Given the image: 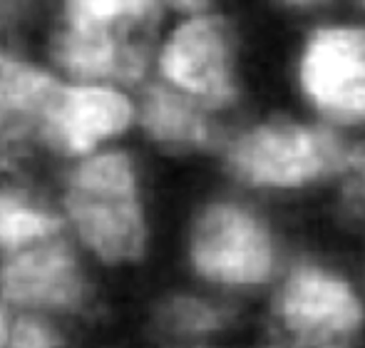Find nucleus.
<instances>
[{
	"label": "nucleus",
	"instance_id": "f257e3e1",
	"mask_svg": "<svg viewBox=\"0 0 365 348\" xmlns=\"http://www.w3.org/2000/svg\"><path fill=\"white\" fill-rule=\"evenodd\" d=\"M53 199L63 232L100 274L140 266L152 247L145 165L130 145H115L58 167Z\"/></svg>",
	"mask_w": 365,
	"mask_h": 348
},
{
	"label": "nucleus",
	"instance_id": "f03ea898",
	"mask_svg": "<svg viewBox=\"0 0 365 348\" xmlns=\"http://www.w3.org/2000/svg\"><path fill=\"white\" fill-rule=\"evenodd\" d=\"M0 301L13 314L77 324L100 314V271L63 234L0 259Z\"/></svg>",
	"mask_w": 365,
	"mask_h": 348
},
{
	"label": "nucleus",
	"instance_id": "7ed1b4c3",
	"mask_svg": "<svg viewBox=\"0 0 365 348\" xmlns=\"http://www.w3.org/2000/svg\"><path fill=\"white\" fill-rule=\"evenodd\" d=\"M152 78L207 110L236 100V40L217 8L164 20L152 48Z\"/></svg>",
	"mask_w": 365,
	"mask_h": 348
},
{
	"label": "nucleus",
	"instance_id": "20e7f679",
	"mask_svg": "<svg viewBox=\"0 0 365 348\" xmlns=\"http://www.w3.org/2000/svg\"><path fill=\"white\" fill-rule=\"evenodd\" d=\"M137 132V90L110 83L60 80L40 125L43 165L65 167L125 145Z\"/></svg>",
	"mask_w": 365,
	"mask_h": 348
},
{
	"label": "nucleus",
	"instance_id": "39448f33",
	"mask_svg": "<svg viewBox=\"0 0 365 348\" xmlns=\"http://www.w3.org/2000/svg\"><path fill=\"white\" fill-rule=\"evenodd\" d=\"M348 152L328 130L298 122H266L241 132L226 147L236 179L251 187H303L346 167Z\"/></svg>",
	"mask_w": 365,
	"mask_h": 348
},
{
	"label": "nucleus",
	"instance_id": "423d86ee",
	"mask_svg": "<svg viewBox=\"0 0 365 348\" xmlns=\"http://www.w3.org/2000/svg\"><path fill=\"white\" fill-rule=\"evenodd\" d=\"M187 261L207 284L256 286L271 276L276 252L269 229L251 209L217 199L192 217Z\"/></svg>",
	"mask_w": 365,
	"mask_h": 348
},
{
	"label": "nucleus",
	"instance_id": "0eeeda50",
	"mask_svg": "<svg viewBox=\"0 0 365 348\" xmlns=\"http://www.w3.org/2000/svg\"><path fill=\"white\" fill-rule=\"evenodd\" d=\"M60 75L30 43L0 40V174L35 177L40 125Z\"/></svg>",
	"mask_w": 365,
	"mask_h": 348
},
{
	"label": "nucleus",
	"instance_id": "6e6552de",
	"mask_svg": "<svg viewBox=\"0 0 365 348\" xmlns=\"http://www.w3.org/2000/svg\"><path fill=\"white\" fill-rule=\"evenodd\" d=\"M298 78L306 97L338 122H365V28L328 25L308 35Z\"/></svg>",
	"mask_w": 365,
	"mask_h": 348
},
{
	"label": "nucleus",
	"instance_id": "1a4fd4ad",
	"mask_svg": "<svg viewBox=\"0 0 365 348\" xmlns=\"http://www.w3.org/2000/svg\"><path fill=\"white\" fill-rule=\"evenodd\" d=\"M284 324L316 348H336L361 326V301L346 281L316 266H301L279 299Z\"/></svg>",
	"mask_w": 365,
	"mask_h": 348
},
{
	"label": "nucleus",
	"instance_id": "9d476101",
	"mask_svg": "<svg viewBox=\"0 0 365 348\" xmlns=\"http://www.w3.org/2000/svg\"><path fill=\"white\" fill-rule=\"evenodd\" d=\"M164 20V0H50L43 30L97 43L152 48Z\"/></svg>",
	"mask_w": 365,
	"mask_h": 348
},
{
	"label": "nucleus",
	"instance_id": "9b49d317",
	"mask_svg": "<svg viewBox=\"0 0 365 348\" xmlns=\"http://www.w3.org/2000/svg\"><path fill=\"white\" fill-rule=\"evenodd\" d=\"M137 132L164 155H197L221 145L212 110L154 78L137 90Z\"/></svg>",
	"mask_w": 365,
	"mask_h": 348
},
{
	"label": "nucleus",
	"instance_id": "f8f14e48",
	"mask_svg": "<svg viewBox=\"0 0 365 348\" xmlns=\"http://www.w3.org/2000/svg\"><path fill=\"white\" fill-rule=\"evenodd\" d=\"M63 234L53 189L38 177L0 174V259Z\"/></svg>",
	"mask_w": 365,
	"mask_h": 348
},
{
	"label": "nucleus",
	"instance_id": "ddd939ff",
	"mask_svg": "<svg viewBox=\"0 0 365 348\" xmlns=\"http://www.w3.org/2000/svg\"><path fill=\"white\" fill-rule=\"evenodd\" d=\"M226 309L194 294H169L159 299L149 316L152 331L164 341H189L224 329Z\"/></svg>",
	"mask_w": 365,
	"mask_h": 348
},
{
	"label": "nucleus",
	"instance_id": "4468645a",
	"mask_svg": "<svg viewBox=\"0 0 365 348\" xmlns=\"http://www.w3.org/2000/svg\"><path fill=\"white\" fill-rule=\"evenodd\" d=\"M5 348H75L73 324L43 314H13Z\"/></svg>",
	"mask_w": 365,
	"mask_h": 348
},
{
	"label": "nucleus",
	"instance_id": "2eb2a0df",
	"mask_svg": "<svg viewBox=\"0 0 365 348\" xmlns=\"http://www.w3.org/2000/svg\"><path fill=\"white\" fill-rule=\"evenodd\" d=\"M50 0H0V40L35 45L48 20Z\"/></svg>",
	"mask_w": 365,
	"mask_h": 348
},
{
	"label": "nucleus",
	"instance_id": "dca6fc26",
	"mask_svg": "<svg viewBox=\"0 0 365 348\" xmlns=\"http://www.w3.org/2000/svg\"><path fill=\"white\" fill-rule=\"evenodd\" d=\"M348 170V184L346 197L356 212L365 214V147H358L356 152H348L346 167Z\"/></svg>",
	"mask_w": 365,
	"mask_h": 348
},
{
	"label": "nucleus",
	"instance_id": "f3484780",
	"mask_svg": "<svg viewBox=\"0 0 365 348\" xmlns=\"http://www.w3.org/2000/svg\"><path fill=\"white\" fill-rule=\"evenodd\" d=\"M10 321H13V311H10L3 301H0V348H5V344H8Z\"/></svg>",
	"mask_w": 365,
	"mask_h": 348
},
{
	"label": "nucleus",
	"instance_id": "a211bd4d",
	"mask_svg": "<svg viewBox=\"0 0 365 348\" xmlns=\"http://www.w3.org/2000/svg\"><path fill=\"white\" fill-rule=\"evenodd\" d=\"M286 5H293V8H308V5H318V3H326V0H281Z\"/></svg>",
	"mask_w": 365,
	"mask_h": 348
},
{
	"label": "nucleus",
	"instance_id": "6ab92c4d",
	"mask_svg": "<svg viewBox=\"0 0 365 348\" xmlns=\"http://www.w3.org/2000/svg\"><path fill=\"white\" fill-rule=\"evenodd\" d=\"M356 3L361 5V8H365V0H356Z\"/></svg>",
	"mask_w": 365,
	"mask_h": 348
}]
</instances>
